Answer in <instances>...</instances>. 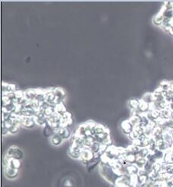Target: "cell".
<instances>
[{
	"label": "cell",
	"instance_id": "obj_1",
	"mask_svg": "<svg viewBox=\"0 0 173 187\" xmlns=\"http://www.w3.org/2000/svg\"><path fill=\"white\" fill-rule=\"evenodd\" d=\"M99 168H100V174L102 175L104 179L115 185L116 180L119 177L114 173V171L112 167H110V165L109 164H105V163L100 161L99 164Z\"/></svg>",
	"mask_w": 173,
	"mask_h": 187
},
{
	"label": "cell",
	"instance_id": "obj_2",
	"mask_svg": "<svg viewBox=\"0 0 173 187\" xmlns=\"http://www.w3.org/2000/svg\"><path fill=\"white\" fill-rule=\"evenodd\" d=\"M94 160V152H92L89 148H83L81 153L80 161H81L83 164L88 166L92 161Z\"/></svg>",
	"mask_w": 173,
	"mask_h": 187
},
{
	"label": "cell",
	"instance_id": "obj_3",
	"mask_svg": "<svg viewBox=\"0 0 173 187\" xmlns=\"http://www.w3.org/2000/svg\"><path fill=\"white\" fill-rule=\"evenodd\" d=\"M7 155L12 157V158L18 159V160H21L23 158V152L19 148H18L15 145H12L9 147L7 151Z\"/></svg>",
	"mask_w": 173,
	"mask_h": 187
},
{
	"label": "cell",
	"instance_id": "obj_4",
	"mask_svg": "<svg viewBox=\"0 0 173 187\" xmlns=\"http://www.w3.org/2000/svg\"><path fill=\"white\" fill-rule=\"evenodd\" d=\"M60 124L61 126L65 127V128H69L71 125L73 124V119H72V115L69 112H66L64 115L61 116L60 119Z\"/></svg>",
	"mask_w": 173,
	"mask_h": 187
},
{
	"label": "cell",
	"instance_id": "obj_5",
	"mask_svg": "<svg viewBox=\"0 0 173 187\" xmlns=\"http://www.w3.org/2000/svg\"><path fill=\"white\" fill-rule=\"evenodd\" d=\"M121 130L124 135H129L134 130V126L131 123L129 120H123L121 123Z\"/></svg>",
	"mask_w": 173,
	"mask_h": 187
},
{
	"label": "cell",
	"instance_id": "obj_6",
	"mask_svg": "<svg viewBox=\"0 0 173 187\" xmlns=\"http://www.w3.org/2000/svg\"><path fill=\"white\" fill-rule=\"evenodd\" d=\"M81 150L82 149H81L80 148H78V147L75 146L73 144H71L69 150H68V155H69L71 157H72V158L80 160Z\"/></svg>",
	"mask_w": 173,
	"mask_h": 187
},
{
	"label": "cell",
	"instance_id": "obj_7",
	"mask_svg": "<svg viewBox=\"0 0 173 187\" xmlns=\"http://www.w3.org/2000/svg\"><path fill=\"white\" fill-rule=\"evenodd\" d=\"M5 175L8 179H14L17 178L18 175V170L12 168L10 167H5Z\"/></svg>",
	"mask_w": 173,
	"mask_h": 187
},
{
	"label": "cell",
	"instance_id": "obj_8",
	"mask_svg": "<svg viewBox=\"0 0 173 187\" xmlns=\"http://www.w3.org/2000/svg\"><path fill=\"white\" fill-rule=\"evenodd\" d=\"M56 134H58L59 136L61 137L63 140L65 139H68L71 137V131L68 129V128H65L61 126L60 128L58 129V131L56 132Z\"/></svg>",
	"mask_w": 173,
	"mask_h": 187
},
{
	"label": "cell",
	"instance_id": "obj_9",
	"mask_svg": "<svg viewBox=\"0 0 173 187\" xmlns=\"http://www.w3.org/2000/svg\"><path fill=\"white\" fill-rule=\"evenodd\" d=\"M37 125L34 117H24L22 116V126L27 129H32Z\"/></svg>",
	"mask_w": 173,
	"mask_h": 187
},
{
	"label": "cell",
	"instance_id": "obj_10",
	"mask_svg": "<svg viewBox=\"0 0 173 187\" xmlns=\"http://www.w3.org/2000/svg\"><path fill=\"white\" fill-rule=\"evenodd\" d=\"M25 93V98L28 101H33L36 100L37 95V89H28L24 91Z\"/></svg>",
	"mask_w": 173,
	"mask_h": 187
},
{
	"label": "cell",
	"instance_id": "obj_11",
	"mask_svg": "<svg viewBox=\"0 0 173 187\" xmlns=\"http://www.w3.org/2000/svg\"><path fill=\"white\" fill-rule=\"evenodd\" d=\"M146 115L150 120V121L157 122V120L160 118V111L157 110H150L147 113H146Z\"/></svg>",
	"mask_w": 173,
	"mask_h": 187
},
{
	"label": "cell",
	"instance_id": "obj_12",
	"mask_svg": "<svg viewBox=\"0 0 173 187\" xmlns=\"http://www.w3.org/2000/svg\"><path fill=\"white\" fill-rule=\"evenodd\" d=\"M153 98L154 101H161V100H165V95H164V91L161 89L160 87H158L153 92Z\"/></svg>",
	"mask_w": 173,
	"mask_h": 187
},
{
	"label": "cell",
	"instance_id": "obj_13",
	"mask_svg": "<svg viewBox=\"0 0 173 187\" xmlns=\"http://www.w3.org/2000/svg\"><path fill=\"white\" fill-rule=\"evenodd\" d=\"M46 92V100L48 104H49L51 106H54V101L55 100V96L53 93V90H48L45 91Z\"/></svg>",
	"mask_w": 173,
	"mask_h": 187
},
{
	"label": "cell",
	"instance_id": "obj_14",
	"mask_svg": "<svg viewBox=\"0 0 173 187\" xmlns=\"http://www.w3.org/2000/svg\"><path fill=\"white\" fill-rule=\"evenodd\" d=\"M76 135L80 137H82V138H84L86 136H88V130H87V128H86L85 124L80 125V126L76 130V132L75 133Z\"/></svg>",
	"mask_w": 173,
	"mask_h": 187
},
{
	"label": "cell",
	"instance_id": "obj_15",
	"mask_svg": "<svg viewBox=\"0 0 173 187\" xmlns=\"http://www.w3.org/2000/svg\"><path fill=\"white\" fill-rule=\"evenodd\" d=\"M109 136H110V132H109V129H107L105 132H103V133L95 135L94 137V138H95L96 142L100 143V144H102V143L103 142V141Z\"/></svg>",
	"mask_w": 173,
	"mask_h": 187
},
{
	"label": "cell",
	"instance_id": "obj_16",
	"mask_svg": "<svg viewBox=\"0 0 173 187\" xmlns=\"http://www.w3.org/2000/svg\"><path fill=\"white\" fill-rule=\"evenodd\" d=\"M173 111L170 110V108H165L163 110H160V118L163 120H169L172 117Z\"/></svg>",
	"mask_w": 173,
	"mask_h": 187
},
{
	"label": "cell",
	"instance_id": "obj_17",
	"mask_svg": "<svg viewBox=\"0 0 173 187\" xmlns=\"http://www.w3.org/2000/svg\"><path fill=\"white\" fill-rule=\"evenodd\" d=\"M138 110L142 113L143 114H146L150 111V104L146 103L145 101L141 99L139 100Z\"/></svg>",
	"mask_w": 173,
	"mask_h": 187
},
{
	"label": "cell",
	"instance_id": "obj_18",
	"mask_svg": "<svg viewBox=\"0 0 173 187\" xmlns=\"http://www.w3.org/2000/svg\"><path fill=\"white\" fill-rule=\"evenodd\" d=\"M163 21H164V16H163V13L160 11L158 14H157L153 17V23L156 26L161 27V25H163Z\"/></svg>",
	"mask_w": 173,
	"mask_h": 187
},
{
	"label": "cell",
	"instance_id": "obj_19",
	"mask_svg": "<svg viewBox=\"0 0 173 187\" xmlns=\"http://www.w3.org/2000/svg\"><path fill=\"white\" fill-rule=\"evenodd\" d=\"M53 93L55 94V98L63 101L65 98V92L62 87H55L53 89Z\"/></svg>",
	"mask_w": 173,
	"mask_h": 187
},
{
	"label": "cell",
	"instance_id": "obj_20",
	"mask_svg": "<svg viewBox=\"0 0 173 187\" xmlns=\"http://www.w3.org/2000/svg\"><path fill=\"white\" fill-rule=\"evenodd\" d=\"M126 169H127V173L128 175H137L138 172L140 170V169L137 167L135 164H128L126 165Z\"/></svg>",
	"mask_w": 173,
	"mask_h": 187
},
{
	"label": "cell",
	"instance_id": "obj_21",
	"mask_svg": "<svg viewBox=\"0 0 173 187\" xmlns=\"http://www.w3.org/2000/svg\"><path fill=\"white\" fill-rule=\"evenodd\" d=\"M157 149H159V151H162L163 152H165L167 151H169V149L172 148V146L170 144H169L167 142H165V141L163 140L157 142Z\"/></svg>",
	"mask_w": 173,
	"mask_h": 187
},
{
	"label": "cell",
	"instance_id": "obj_22",
	"mask_svg": "<svg viewBox=\"0 0 173 187\" xmlns=\"http://www.w3.org/2000/svg\"><path fill=\"white\" fill-rule=\"evenodd\" d=\"M62 142H63V139L56 133H55L53 136L50 137V142L54 146H59L62 143Z\"/></svg>",
	"mask_w": 173,
	"mask_h": 187
},
{
	"label": "cell",
	"instance_id": "obj_23",
	"mask_svg": "<svg viewBox=\"0 0 173 187\" xmlns=\"http://www.w3.org/2000/svg\"><path fill=\"white\" fill-rule=\"evenodd\" d=\"M66 112H67V110H66V108H65V106L64 105L63 102L55 106V113L56 114H58L59 116H62Z\"/></svg>",
	"mask_w": 173,
	"mask_h": 187
},
{
	"label": "cell",
	"instance_id": "obj_24",
	"mask_svg": "<svg viewBox=\"0 0 173 187\" xmlns=\"http://www.w3.org/2000/svg\"><path fill=\"white\" fill-rule=\"evenodd\" d=\"M172 132L173 130L169 131V132H163V141H165V142H167L170 145H172L173 141H172Z\"/></svg>",
	"mask_w": 173,
	"mask_h": 187
},
{
	"label": "cell",
	"instance_id": "obj_25",
	"mask_svg": "<svg viewBox=\"0 0 173 187\" xmlns=\"http://www.w3.org/2000/svg\"><path fill=\"white\" fill-rule=\"evenodd\" d=\"M8 167L16 169V170H19V169L21 168V162L20 160H18V159L12 158V157L10 161H9V164H8Z\"/></svg>",
	"mask_w": 173,
	"mask_h": 187
},
{
	"label": "cell",
	"instance_id": "obj_26",
	"mask_svg": "<svg viewBox=\"0 0 173 187\" xmlns=\"http://www.w3.org/2000/svg\"><path fill=\"white\" fill-rule=\"evenodd\" d=\"M37 125L40 126H45L47 124V117L46 116H34Z\"/></svg>",
	"mask_w": 173,
	"mask_h": 187
},
{
	"label": "cell",
	"instance_id": "obj_27",
	"mask_svg": "<svg viewBox=\"0 0 173 187\" xmlns=\"http://www.w3.org/2000/svg\"><path fill=\"white\" fill-rule=\"evenodd\" d=\"M83 138V145L86 148H90L92 144H94L96 140H95V138L93 135H88V136L84 137Z\"/></svg>",
	"mask_w": 173,
	"mask_h": 187
},
{
	"label": "cell",
	"instance_id": "obj_28",
	"mask_svg": "<svg viewBox=\"0 0 173 187\" xmlns=\"http://www.w3.org/2000/svg\"><path fill=\"white\" fill-rule=\"evenodd\" d=\"M144 101H145L146 103L149 104H153L154 102V98H153V93H150V92H147L145 93L144 95H143L142 98H141Z\"/></svg>",
	"mask_w": 173,
	"mask_h": 187
},
{
	"label": "cell",
	"instance_id": "obj_29",
	"mask_svg": "<svg viewBox=\"0 0 173 187\" xmlns=\"http://www.w3.org/2000/svg\"><path fill=\"white\" fill-rule=\"evenodd\" d=\"M35 110L31 108H24V110L21 113V116L24 117H34L35 116Z\"/></svg>",
	"mask_w": 173,
	"mask_h": 187
},
{
	"label": "cell",
	"instance_id": "obj_30",
	"mask_svg": "<svg viewBox=\"0 0 173 187\" xmlns=\"http://www.w3.org/2000/svg\"><path fill=\"white\" fill-rule=\"evenodd\" d=\"M128 107L130 108L131 110H136L138 108L139 106V100L136 99V98H132L129 100V101L128 102Z\"/></svg>",
	"mask_w": 173,
	"mask_h": 187
},
{
	"label": "cell",
	"instance_id": "obj_31",
	"mask_svg": "<svg viewBox=\"0 0 173 187\" xmlns=\"http://www.w3.org/2000/svg\"><path fill=\"white\" fill-rule=\"evenodd\" d=\"M60 119H61V116L55 113L51 116L47 117V123L50 124V123H53V122H60Z\"/></svg>",
	"mask_w": 173,
	"mask_h": 187
},
{
	"label": "cell",
	"instance_id": "obj_32",
	"mask_svg": "<svg viewBox=\"0 0 173 187\" xmlns=\"http://www.w3.org/2000/svg\"><path fill=\"white\" fill-rule=\"evenodd\" d=\"M107 129H108V128H107V127H106V126H104L103 125L96 123V127H95V129H94V135H95L103 133V132H106Z\"/></svg>",
	"mask_w": 173,
	"mask_h": 187
},
{
	"label": "cell",
	"instance_id": "obj_33",
	"mask_svg": "<svg viewBox=\"0 0 173 187\" xmlns=\"http://www.w3.org/2000/svg\"><path fill=\"white\" fill-rule=\"evenodd\" d=\"M43 132H44V135H45L46 137H52L53 135L55 134L54 129H53L51 126L48 124V123L44 126V130H43Z\"/></svg>",
	"mask_w": 173,
	"mask_h": 187
},
{
	"label": "cell",
	"instance_id": "obj_34",
	"mask_svg": "<svg viewBox=\"0 0 173 187\" xmlns=\"http://www.w3.org/2000/svg\"><path fill=\"white\" fill-rule=\"evenodd\" d=\"M45 100H46L45 91L37 89V98H36V100L38 101L39 103H42V102L45 101Z\"/></svg>",
	"mask_w": 173,
	"mask_h": 187
},
{
	"label": "cell",
	"instance_id": "obj_35",
	"mask_svg": "<svg viewBox=\"0 0 173 187\" xmlns=\"http://www.w3.org/2000/svg\"><path fill=\"white\" fill-rule=\"evenodd\" d=\"M147 158L137 156L136 163H135V165H136L137 167H138L139 169H143L144 168V167L145 164L147 163Z\"/></svg>",
	"mask_w": 173,
	"mask_h": 187
},
{
	"label": "cell",
	"instance_id": "obj_36",
	"mask_svg": "<svg viewBox=\"0 0 173 187\" xmlns=\"http://www.w3.org/2000/svg\"><path fill=\"white\" fill-rule=\"evenodd\" d=\"M129 121H130L131 123L132 124L134 127L138 126L141 125V116H131L129 118Z\"/></svg>",
	"mask_w": 173,
	"mask_h": 187
},
{
	"label": "cell",
	"instance_id": "obj_37",
	"mask_svg": "<svg viewBox=\"0 0 173 187\" xmlns=\"http://www.w3.org/2000/svg\"><path fill=\"white\" fill-rule=\"evenodd\" d=\"M153 155H154L155 157L157 159V161H163V157H164V155L165 152H163L162 151H159V149H156L154 151H153Z\"/></svg>",
	"mask_w": 173,
	"mask_h": 187
},
{
	"label": "cell",
	"instance_id": "obj_38",
	"mask_svg": "<svg viewBox=\"0 0 173 187\" xmlns=\"http://www.w3.org/2000/svg\"><path fill=\"white\" fill-rule=\"evenodd\" d=\"M150 122V121L147 116V115L146 114H142L141 116V125L140 126H141L144 128H146L149 126Z\"/></svg>",
	"mask_w": 173,
	"mask_h": 187
},
{
	"label": "cell",
	"instance_id": "obj_39",
	"mask_svg": "<svg viewBox=\"0 0 173 187\" xmlns=\"http://www.w3.org/2000/svg\"><path fill=\"white\" fill-rule=\"evenodd\" d=\"M159 87H160L163 91H168L170 89V81H161L160 84H159Z\"/></svg>",
	"mask_w": 173,
	"mask_h": 187
},
{
	"label": "cell",
	"instance_id": "obj_40",
	"mask_svg": "<svg viewBox=\"0 0 173 187\" xmlns=\"http://www.w3.org/2000/svg\"><path fill=\"white\" fill-rule=\"evenodd\" d=\"M137 156L135 155H129L126 156V161L129 164H135Z\"/></svg>",
	"mask_w": 173,
	"mask_h": 187
},
{
	"label": "cell",
	"instance_id": "obj_41",
	"mask_svg": "<svg viewBox=\"0 0 173 187\" xmlns=\"http://www.w3.org/2000/svg\"><path fill=\"white\" fill-rule=\"evenodd\" d=\"M150 151H149V149L147 148H141V149H140V151H139V154L137 156L139 157H147V155L150 154Z\"/></svg>",
	"mask_w": 173,
	"mask_h": 187
},
{
	"label": "cell",
	"instance_id": "obj_42",
	"mask_svg": "<svg viewBox=\"0 0 173 187\" xmlns=\"http://www.w3.org/2000/svg\"><path fill=\"white\" fill-rule=\"evenodd\" d=\"M159 173L152 170L150 173H149V179H151L152 181H154V182H157V181H158V179H159Z\"/></svg>",
	"mask_w": 173,
	"mask_h": 187
},
{
	"label": "cell",
	"instance_id": "obj_43",
	"mask_svg": "<svg viewBox=\"0 0 173 187\" xmlns=\"http://www.w3.org/2000/svg\"><path fill=\"white\" fill-rule=\"evenodd\" d=\"M100 143L97 142H95L94 144H92L91 146L89 148L91 150L92 152L96 153V152H99L100 151Z\"/></svg>",
	"mask_w": 173,
	"mask_h": 187
},
{
	"label": "cell",
	"instance_id": "obj_44",
	"mask_svg": "<svg viewBox=\"0 0 173 187\" xmlns=\"http://www.w3.org/2000/svg\"><path fill=\"white\" fill-rule=\"evenodd\" d=\"M44 113H45V116L46 117L51 116L53 113H55V106H49V107L46 108L45 110Z\"/></svg>",
	"mask_w": 173,
	"mask_h": 187
},
{
	"label": "cell",
	"instance_id": "obj_45",
	"mask_svg": "<svg viewBox=\"0 0 173 187\" xmlns=\"http://www.w3.org/2000/svg\"><path fill=\"white\" fill-rule=\"evenodd\" d=\"M167 129H169V130H173V119L171 118L169 120H167L165 121V126ZM163 126V127H164Z\"/></svg>",
	"mask_w": 173,
	"mask_h": 187
},
{
	"label": "cell",
	"instance_id": "obj_46",
	"mask_svg": "<svg viewBox=\"0 0 173 187\" xmlns=\"http://www.w3.org/2000/svg\"><path fill=\"white\" fill-rule=\"evenodd\" d=\"M153 164H152V163H150V161H147V163L145 164L144 167V169L145 170L147 171V172H148V173H150L151 171L153 170Z\"/></svg>",
	"mask_w": 173,
	"mask_h": 187
},
{
	"label": "cell",
	"instance_id": "obj_47",
	"mask_svg": "<svg viewBox=\"0 0 173 187\" xmlns=\"http://www.w3.org/2000/svg\"><path fill=\"white\" fill-rule=\"evenodd\" d=\"M19 129V126H15V125H12V126H11L10 128L8 129V132L10 134H15L18 132Z\"/></svg>",
	"mask_w": 173,
	"mask_h": 187
},
{
	"label": "cell",
	"instance_id": "obj_48",
	"mask_svg": "<svg viewBox=\"0 0 173 187\" xmlns=\"http://www.w3.org/2000/svg\"><path fill=\"white\" fill-rule=\"evenodd\" d=\"M102 144H105V145H106V146H112V145H113V141H112V139L111 138V137H108L107 138H106L105 140L103 141V142L102 143Z\"/></svg>",
	"mask_w": 173,
	"mask_h": 187
},
{
	"label": "cell",
	"instance_id": "obj_49",
	"mask_svg": "<svg viewBox=\"0 0 173 187\" xmlns=\"http://www.w3.org/2000/svg\"><path fill=\"white\" fill-rule=\"evenodd\" d=\"M8 133H9L8 129L7 128L6 126H5L3 123H2V135H7Z\"/></svg>",
	"mask_w": 173,
	"mask_h": 187
},
{
	"label": "cell",
	"instance_id": "obj_50",
	"mask_svg": "<svg viewBox=\"0 0 173 187\" xmlns=\"http://www.w3.org/2000/svg\"><path fill=\"white\" fill-rule=\"evenodd\" d=\"M107 148H108V146H106V145H105V144H100V152L102 154V155L105 154V152H106V151L107 150Z\"/></svg>",
	"mask_w": 173,
	"mask_h": 187
},
{
	"label": "cell",
	"instance_id": "obj_51",
	"mask_svg": "<svg viewBox=\"0 0 173 187\" xmlns=\"http://www.w3.org/2000/svg\"><path fill=\"white\" fill-rule=\"evenodd\" d=\"M169 108H170V110H172V111H173V100H172L170 103H169Z\"/></svg>",
	"mask_w": 173,
	"mask_h": 187
}]
</instances>
